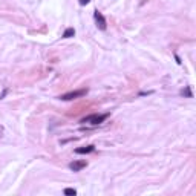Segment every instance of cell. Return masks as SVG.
<instances>
[{
  "label": "cell",
  "instance_id": "52a82bcc",
  "mask_svg": "<svg viewBox=\"0 0 196 196\" xmlns=\"http://www.w3.org/2000/svg\"><path fill=\"white\" fill-rule=\"evenodd\" d=\"M66 196H75L77 195V190L75 189H64V191H63Z\"/></svg>",
  "mask_w": 196,
  "mask_h": 196
},
{
  "label": "cell",
  "instance_id": "8992f818",
  "mask_svg": "<svg viewBox=\"0 0 196 196\" xmlns=\"http://www.w3.org/2000/svg\"><path fill=\"white\" fill-rule=\"evenodd\" d=\"M74 35H75V29H74V28H68V29L63 32V38H71Z\"/></svg>",
  "mask_w": 196,
  "mask_h": 196
},
{
  "label": "cell",
  "instance_id": "7a4b0ae2",
  "mask_svg": "<svg viewBox=\"0 0 196 196\" xmlns=\"http://www.w3.org/2000/svg\"><path fill=\"white\" fill-rule=\"evenodd\" d=\"M87 93V89H78V91H72V92H68L64 95H61L60 98L63 101H71V100H75V98H80V97H84Z\"/></svg>",
  "mask_w": 196,
  "mask_h": 196
},
{
  "label": "cell",
  "instance_id": "ba28073f",
  "mask_svg": "<svg viewBox=\"0 0 196 196\" xmlns=\"http://www.w3.org/2000/svg\"><path fill=\"white\" fill-rule=\"evenodd\" d=\"M181 93H182V95H187L189 98H191V97H193V95H191V91H190V87H187L185 91H182Z\"/></svg>",
  "mask_w": 196,
  "mask_h": 196
},
{
  "label": "cell",
  "instance_id": "277c9868",
  "mask_svg": "<svg viewBox=\"0 0 196 196\" xmlns=\"http://www.w3.org/2000/svg\"><path fill=\"white\" fill-rule=\"evenodd\" d=\"M86 166H87L86 161H74V162L69 164V169H71L72 172H80V170H83Z\"/></svg>",
  "mask_w": 196,
  "mask_h": 196
},
{
  "label": "cell",
  "instance_id": "3957f363",
  "mask_svg": "<svg viewBox=\"0 0 196 196\" xmlns=\"http://www.w3.org/2000/svg\"><path fill=\"white\" fill-rule=\"evenodd\" d=\"M93 19H95V22H97V26L100 28L101 31H104L106 28H107V23H106V19H104V15L101 14L100 11H95V12H93Z\"/></svg>",
  "mask_w": 196,
  "mask_h": 196
},
{
  "label": "cell",
  "instance_id": "5b68a950",
  "mask_svg": "<svg viewBox=\"0 0 196 196\" xmlns=\"http://www.w3.org/2000/svg\"><path fill=\"white\" fill-rule=\"evenodd\" d=\"M95 150V146H86V147H78V149H75V153L78 155H84V153H91Z\"/></svg>",
  "mask_w": 196,
  "mask_h": 196
},
{
  "label": "cell",
  "instance_id": "9c48e42d",
  "mask_svg": "<svg viewBox=\"0 0 196 196\" xmlns=\"http://www.w3.org/2000/svg\"><path fill=\"white\" fill-rule=\"evenodd\" d=\"M89 2H91V0H80V5H81V6H84V5H87Z\"/></svg>",
  "mask_w": 196,
  "mask_h": 196
},
{
  "label": "cell",
  "instance_id": "6da1fadb",
  "mask_svg": "<svg viewBox=\"0 0 196 196\" xmlns=\"http://www.w3.org/2000/svg\"><path fill=\"white\" fill-rule=\"evenodd\" d=\"M109 113H101V115H98V113H93V115H89V117H84L83 120L80 122H83V124H92V126H98L101 124L104 120H107Z\"/></svg>",
  "mask_w": 196,
  "mask_h": 196
}]
</instances>
